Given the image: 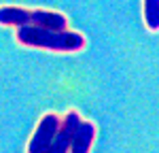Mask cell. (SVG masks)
I'll use <instances>...</instances> for the list:
<instances>
[{"label":"cell","instance_id":"3957f363","mask_svg":"<svg viewBox=\"0 0 159 153\" xmlns=\"http://www.w3.org/2000/svg\"><path fill=\"white\" fill-rule=\"evenodd\" d=\"M60 123H61V117L55 113H45L40 117V121H38L36 130H34V134H32V138L28 142V147H25V151L28 153H43L49 149V145L53 142L55 138V134H57V130H60Z\"/></svg>","mask_w":159,"mask_h":153},{"label":"cell","instance_id":"8992f818","mask_svg":"<svg viewBox=\"0 0 159 153\" xmlns=\"http://www.w3.org/2000/svg\"><path fill=\"white\" fill-rule=\"evenodd\" d=\"M142 19L148 32H159V0H142Z\"/></svg>","mask_w":159,"mask_h":153},{"label":"cell","instance_id":"277c9868","mask_svg":"<svg viewBox=\"0 0 159 153\" xmlns=\"http://www.w3.org/2000/svg\"><path fill=\"white\" fill-rule=\"evenodd\" d=\"M81 121L83 119H81V115L76 113V111H68V113L64 115V119H61V123H60V130H57V134H55V138H53V142L49 145L47 151L49 153H68L70 151V145H72L74 134H76Z\"/></svg>","mask_w":159,"mask_h":153},{"label":"cell","instance_id":"6da1fadb","mask_svg":"<svg viewBox=\"0 0 159 153\" xmlns=\"http://www.w3.org/2000/svg\"><path fill=\"white\" fill-rule=\"evenodd\" d=\"M15 38H17V43L24 45V47L60 51V53L83 51L85 45H87L85 36H83L81 32L51 30V28H40V26H21V28H17Z\"/></svg>","mask_w":159,"mask_h":153},{"label":"cell","instance_id":"7a4b0ae2","mask_svg":"<svg viewBox=\"0 0 159 153\" xmlns=\"http://www.w3.org/2000/svg\"><path fill=\"white\" fill-rule=\"evenodd\" d=\"M0 26L21 28V26H40L51 30H66L68 17L64 13L45 11V9H24V7H0Z\"/></svg>","mask_w":159,"mask_h":153},{"label":"cell","instance_id":"5b68a950","mask_svg":"<svg viewBox=\"0 0 159 153\" xmlns=\"http://www.w3.org/2000/svg\"><path fill=\"white\" fill-rule=\"evenodd\" d=\"M96 132H98L96 123L83 119V121L79 123L76 134H74V140H72V145H70V151H72V153H89V151H91V147H93Z\"/></svg>","mask_w":159,"mask_h":153}]
</instances>
